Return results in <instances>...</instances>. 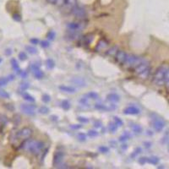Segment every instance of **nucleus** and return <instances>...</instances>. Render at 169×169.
I'll list each match as a JSON object with an SVG mask.
<instances>
[{
  "label": "nucleus",
  "mask_w": 169,
  "mask_h": 169,
  "mask_svg": "<svg viewBox=\"0 0 169 169\" xmlns=\"http://www.w3.org/2000/svg\"><path fill=\"white\" fill-rule=\"evenodd\" d=\"M31 42L32 44H38L39 40H38V39H36V38H33V39H31Z\"/></svg>",
  "instance_id": "obj_52"
},
{
  "label": "nucleus",
  "mask_w": 169,
  "mask_h": 169,
  "mask_svg": "<svg viewBox=\"0 0 169 169\" xmlns=\"http://www.w3.org/2000/svg\"><path fill=\"white\" fill-rule=\"evenodd\" d=\"M108 150H109V149L106 146H100L99 147V151L102 153H106V152H108Z\"/></svg>",
  "instance_id": "obj_45"
},
{
  "label": "nucleus",
  "mask_w": 169,
  "mask_h": 169,
  "mask_svg": "<svg viewBox=\"0 0 169 169\" xmlns=\"http://www.w3.org/2000/svg\"><path fill=\"white\" fill-rule=\"evenodd\" d=\"M59 90L61 91L66 92V93H75L76 91L75 88L73 86H68V85H60L59 86Z\"/></svg>",
  "instance_id": "obj_18"
},
{
  "label": "nucleus",
  "mask_w": 169,
  "mask_h": 169,
  "mask_svg": "<svg viewBox=\"0 0 169 169\" xmlns=\"http://www.w3.org/2000/svg\"><path fill=\"white\" fill-rule=\"evenodd\" d=\"M107 46H108V42H106V40L102 39V40H101L100 42H98V44L96 45V52L102 51V50L105 49Z\"/></svg>",
  "instance_id": "obj_17"
},
{
  "label": "nucleus",
  "mask_w": 169,
  "mask_h": 169,
  "mask_svg": "<svg viewBox=\"0 0 169 169\" xmlns=\"http://www.w3.org/2000/svg\"><path fill=\"white\" fill-rule=\"evenodd\" d=\"M70 128H73V129H79L81 128H82V125L81 124H76V125H70Z\"/></svg>",
  "instance_id": "obj_51"
},
{
  "label": "nucleus",
  "mask_w": 169,
  "mask_h": 169,
  "mask_svg": "<svg viewBox=\"0 0 169 169\" xmlns=\"http://www.w3.org/2000/svg\"><path fill=\"white\" fill-rule=\"evenodd\" d=\"M118 47L114 46V47H111L110 49H108V50L106 51V54L107 56H110V57H115V55H116V53H118Z\"/></svg>",
  "instance_id": "obj_21"
},
{
  "label": "nucleus",
  "mask_w": 169,
  "mask_h": 169,
  "mask_svg": "<svg viewBox=\"0 0 169 169\" xmlns=\"http://www.w3.org/2000/svg\"><path fill=\"white\" fill-rule=\"evenodd\" d=\"M140 110L135 106H128L124 110V113L127 115H137L140 114Z\"/></svg>",
  "instance_id": "obj_13"
},
{
  "label": "nucleus",
  "mask_w": 169,
  "mask_h": 169,
  "mask_svg": "<svg viewBox=\"0 0 169 169\" xmlns=\"http://www.w3.org/2000/svg\"><path fill=\"white\" fill-rule=\"evenodd\" d=\"M46 65H47V68L48 69H53L54 68V66H55V63H54V61H53V59H47V61H46Z\"/></svg>",
  "instance_id": "obj_25"
},
{
  "label": "nucleus",
  "mask_w": 169,
  "mask_h": 169,
  "mask_svg": "<svg viewBox=\"0 0 169 169\" xmlns=\"http://www.w3.org/2000/svg\"><path fill=\"white\" fill-rule=\"evenodd\" d=\"M31 71H32L34 76H35L37 80H41V79L43 78L44 73L40 69V66H39L38 64L33 63V64H31Z\"/></svg>",
  "instance_id": "obj_10"
},
{
  "label": "nucleus",
  "mask_w": 169,
  "mask_h": 169,
  "mask_svg": "<svg viewBox=\"0 0 169 169\" xmlns=\"http://www.w3.org/2000/svg\"><path fill=\"white\" fill-rule=\"evenodd\" d=\"M106 100L111 102H118L120 101V96L116 93H110L106 96Z\"/></svg>",
  "instance_id": "obj_16"
},
{
  "label": "nucleus",
  "mask_w": 169,
  "mask_h": 169,
  "mask_svg": "<svg viewBox=\"0 0 169 169\" xmlns=\"http://www.w3.org/2000/svg\"><path fill=\"white\" fill-rule=\"evenodd\" d=\"M25 49L27 50V52L31 54H35L37 53V48H35L34 47H31V46H26L25 47Z\"/></svg>",
  "instance_id": "obj_29"
},
{
  "label": "nucleus",
  "mask_w": 169,
  "mask_h": 169,
  "mask_svg": "<svg viewBox=\"0 0 169 169\" xmlns=\"http://www.w3.org/2000/svg\"><path fill=\"white\" fill-rule=\"evenodd\" d=\"M71 14L78 20H81V21H83L84 19L86 18V11L84 9V8L79 6V5H76L73 10L71 11Z\"/></svg>",
  "instance_id": "obj_7"
},
{
  "label": "nucleus",
  "mask_w": 169,
  "mask_h": 169,
  "mask_svg": "<svg viewBox=\"0 0 169 169\" xmlns=\"http://www.w3.org/2000/svg\"><path fill=\"white\" fill-rule=\"evenodd\" d=\"M132 129H133V131L135 133V134H140L141 132H142V128L140 126L139 124H133L132 126Z\"/></svg>",
  "instance_id": "obj_26"
},
{
  "label": "nucleus",
  "mask_w": 169,
  "mask_h": 169,
  "mask_svg": "<svg viewBox=\"0 0 169 169\" xmlns=\"http://www.w3.org/2000/svg\"><path fill=\"white\" fill-rule=\"evenodd\" d=\"M86 95H87L88 97L90 98L91 100H98V99H99V96H98V94L96 93V92L91 91V92H89V93L86 94Z\"/></svg>",
  "instance_id": "obj_27"
},
{
  "label": "nucleus",
  "mask_w": 169,
  "mask_h": 169,
  "mask_svg": "<svg viewBox=\"0 0 169 169\" xmlns=\"http://www.w3.org/2000/svg\"><path fill=\"white\" fill-rule=\"evenodd\" d=\"M134 70L136 73V75H139L141 79H146L150 74L151 68L147 60L144 59Z\"/></svg>",
  "instance_id": "obj_3"
},
{
  "label": "nucleus",
  "mask_w": 169,
  "mask_h": 169,
  "mask_svg": "<svg viewBox=\"0 0 169 169\" xmlns=\"http://www.w3.org/2000/svg\"><path fill=\"white\" fill-rule=\"evenodd\" d=\"M29 84L28 83H23V84H21V89L22 90H26L27 88H29Z\"/></svg>",
  "instance_id": "obj_48"
},
{
  "label": "nucleus",
  "mask_w": 169,
  "mask_h": 169,
  "mask_svg": "<svg viewBox=\"0 0 169 169\" xmlns=\"http://www.w3.org/2000/svg\"><path fill=\"white\" fill-rule=\"evenodd\" d=\"M78 139H79L80 141H85L86 140V135H85V134H83V133L78 134Z\"/></svg>",
  "instance_id": "obj_39"
},
{
  "label": "nucleus",
  "mask_w": 169,
  "mask_h": 169,
  "mask_svg": "<svg viewBox=\"0 0 169 169\" xmlns=\"http://www.w3.org/2000/svg\"><path fill=\"white\" fill-rule=\"evenodd\" d=\"M113 120H114V123L118 125V127L122 126L124 124V122L121 120V118H119L118 117H113Z\"/></svg>",
  "instance_id": "obj_34"
},
{
  "label": "nucleus",
  "mask_w": 169,
  "mask_h": 169,
  "mask_svg": "<svg viewBox=\"0 0 169 169\" xmlns=\"http://www.w3.org/2000/svg\"><path fill=\"white\" fill-rule=\"evenodd\" d=\"M139 163L141 164V165H144L145 163L147 162V157H140L139 160H138Z\"/></svg>",
  "instance_id": "obj_42"
},
{
  "label": "nucleus",
  "mask_w": 169,
  "mask_h": 169,
  "mask_svg": "<svg viewBox=\"0 0 169 169\" xmlns=\"http://www.w3.org/2000/svg\"><path fill=\"white\" fill-rule=\"evenodd\" d=\"M118 126L115 123H110L109 125H108L109 130H110V132H112V133H115V132L117 131V129H118Z\"/></svg>",
  "instance_id": "obj_31"
},
{
  "label": "nucleus",
  "mask_w": 169,
  "mask_h": 169,
  "mask_svg": "<svg viewBox=\"0 0 169 169\" xmlns=\"http://www.w3.org/2000/svg\"><path fill=\"white\" fill-rule=\"evenodd\" d=\"M168 150H169V149H168Z\"/></svg>",
  "instance_id": "obj_57"
},
{
  "label": "nucleus",
  "mask_w": 169,
  "mask_h": 169,
  "mask_svg": "<svg viewBox=\"0 0 169 169\" xmlns=\"http://www.w3.org/2000/svg\"><path fill=\"white\" fill-rule=\"evenodd\" d=\"M61 106L64 110H69L70 108V102L68 100H63L61 102Z\"/></svg>",
  "instance_id": "obj_28"
},
{
  "label": "nucleus",
  "mask_w": 169,
  "mask_h": 169,
  "mask_svg": "<svg viewBox=\"0 0 169 169\" xmlns=\"http://www.w3.org/2000/svg\"><path fill=\"white\" fill-rule=\"evenodd\" d=\"M55 37H56V34H55V32L53 31H49L48 32H47V37L49 39V40H51V41H53L54 38H55Z\"/></svg>",
  "instance_id": "obj_33"
},
{
  "label": "nucleus",
  "mask_w": 169,
  "mask_h": 169,
  "mask_svg": "<svg viewBox=\"0 0 169 169\" xmlns=\"http://www.w3.org/2000/svg\"><path fill=\"white\" fill-rule=\"evenodd\" d=\"M71 81H72L74 84H75L76 85H78V86H81V87L85 86V84H86L84 79H83V78H81V77H75V78H74Z\"/></svg>",
  "instance_id": "obj_19"
},
{
  "label": "nucleus",
  "mask_w": 169,
  "mask_h": 169,
  "mask_svg": "<svg viewBox=\"0 0 169 169\" xmlns=\"http://www.w3.org/2000/svg\"><path fill=\"white\" fill-rule=\"evenodd\" d=\"M67 27L71 32H78L83 28V25L79 22H71L67 25Z\"/></svg>",
  "instance_id": "obj_12"
},
{
  "label": "nucleus",
  "mask_w": 169,
  "mask_h": 169,
  "mask_svg": "<svg viewBox=\"0 0 169 169\" xmlns=\"http://www.w3.org/2000/svg\"><path fill=\"white\" fill-rule=\"evenodd\" d=\"M10 53H11L10 50H9V52H6V54H10Z\"/></svg>",
  "instance_id": "obj_55"
},
{
  "label": "nucleus",
  "mask_w": 169,
  "mask_h": 169,
  "mask_svg": "<svg viewBox=\"0 0 169 169\" xmlns=\"http://www.w3.org/2000/svg\"><path fill=\"white\" fill-rule=\"evenodd\" d=\"M21 76L22 78H25L26 76H27V74H26V72H25V71H22L21 73Z\"/></svg>",
  "instance_id": "obj_54"
},
{
  "label": "nucleus",
  "mask_w": 169,
  "mask_h": 169,
  "mask_svg": "<svg viewBox=\"0 0 169 169\" xmlns=\"http://www.w3.org/2000/svg\"><path fill=\"white\" fill-rule=\"evenodd\" d=\"M21 148H23L25 150L33 154V155H39L44 148V143L39 140H25L22 144Z\"/></svg>",
  "instance_id": "obj_1"
},
{
  "label": "nucleus",
  "mask_w": 169,
  "mask_h": 169,
  "mask_svg": "<svg viewBox=\"0 0 169 169\" xmlns=\"http://www.w3.org/2000/svg\"><path fill=\"white\" fill-rule=\"evenodd\" d=\"M127 58H128V54L124 51L123 50H118V53H116L115 55V59H116V62L121 65H124L127 60Z\"/></svg>",
  "instance_id": "obj_8"
},
{
  "label": "nucleus",
  "mask_w": 169,
  "mask_h": 169,
  "mask_svg": "<svg viewBox=\"0 0 169 169\" xmlns=\"http://www.w3.org/2000/svg\"><path fill=\"white\" fill-rule=\"evenodd\" d=\"M42 100L44 102H50V100H51V97H50V96H48V95H47V94H45V95H43L42 96Z\"/></svg>",
  "instance_id": "obj_40"
},
{
  "label": "nucleus",
  "mask_w": 169,
  "mask_h": 169,
  "mask_svg": "<svg viewBox=\"0 0 169 169\" xmlns=\"http://www.w3.org/2000/svg\"><path fill=\"white\" fill-rule=\"evenodd\" d=\"M63 157H64V153L63 151H57L54 156H53V166L54 167H59L63 162Z\"/></svg>",
  "instance_id": "obj_11"
},
{
  "label": "nucleus",
  "mask_w": 169,
  "mask_h": 169,
  "mask_svg": "<svg viewBox=\"0 0 169 169\" xmlns=\"http://www.w3.org/2000/svg\"><path fill=\"white\" fill-rule=\"evenodd\" d=\"M33 134V131L31 128H28V127H25V128H21V130H19L15 135V140H28L31 137Z\"/></svg>",
  "instance_id": "obj_5"
},
{
  "label": "nucleus",
  "mask_w": 169,
  "mask_h": 169,
  "mask_svg": "<svg viewBox=\"0 0 169 169\" xmlns=\"http://www.w3.org/2000/svg\"><path fill=\"white\" fill-rule=\"evenodd\" d=\"M94 107L100 111H109V110H114L116 108V106L113 104H103V103H96Z\"/></svg>",
  "instance_id": "obj_15"
},
{
  "label": "nucleus",
  "mask_w": 169,
  "mask_h": 169,
  "mask_svg": "<svg viewBox=\"0 0 169 169\" xmlns=\"http://www.w3.org/2000/svg\"><path fill=\"white\" fill-rule=\"evenodd\" d=\"M65 2H66V0H57L55 5H57L58 7H63Z\"/></svg>",
  "instance_id": "obj_41"
},
{
  "label": "nucleus",
  "mask_w": 169,
  "mask_h": 169,
  "mask_svg": "<svg viewBox=\"0 0 169 169\" xmlns=\"http://www.w3.org/2000/svg\"><path fill=\"white\" fill-rule=\"evenodd\" d=\"M76 5H78L77 4V0H66L64 5H63L62 8H63L64 10H67L68 12H70L71 13V11L73 10V9Z\"/></svg>",
  "instance_id": "obj_14"
},
{
  "label": "nucleus",
  "mask_w": 169,
  "mask_h": 169,
  "mask_svg": "<svg viewBox=\"0 0 169 169\" xmlns=\"http://www.w3.org/2000/svg\"><path fill=\"white\" fill-rule=\"evenodd\" d=\"M150 117H151V124L154 129L157 132L162 131L165 127V121L161 117H159L155 113H152Z\"/></svg>",
  "instance_id": "obj_6"
},
{
  "label": "nucleus",
  "mask_w": 169,
  "mask_h": 169,
  "mask_svg": "<svg viewBox=\"0 0 169 169\" xmlns=\"http://www.w3.org/2000/svg\"><path fill=\"white\" fill-rule=\"evenodd\" d=\"M87 134H88L90 137H96V136L98 135V133H97L96 130H89L88 133H87Z\"/></svg>",
  "instance_id": "obj_38"
},
{
  "label": "nucleus",
  "mask_w": 169,
  "mask_h": 169,
  "mask_svg": "<svg viewBox=\"0 0 169 169\" xmlns=\"http://www.w3.org/2000/svg\"><path fill=\"white\" fill-rule=\"evenodd\" d=\"M48 3H51V4H55L57 0H46Z\"/></svg>",
  "instance_id": "obj_53"
},
{
  "label": "nucleus",
  "mask_w": 169,
  "mask_h": 169,
  "mask_svg": "<svg viewBox=\"0 0 169 169\" xmlns=\"http://www.w3.org/2000/svg\"><path fill=\"white\" fill-rule=\"evenodd\" d=\"M21 109L22 112L27 115L33 116L36 112V106L29 105V104H22L21 106Z\"/></svg>",
  "instance_id": "obj_9"
},
{
  "label": "nucleus",
  "mask_w": 169,
  "mask_h": 169,
  "mask_svg": "<svg viewBox=\"0 0 169 169\" xmlns=\"http://www.w3.org/2000/svg\"><path fill=\"white\" fill-rule=\"evenodd\" d=\"M102 122L101 121H99V120H96L95 123H94V126H95V128H101L102 127Z\"/></svg>",
  "instance_id": "obj_49"
},
{
  "label": "nucleus",
  "mask_w": 169,
  "mask_h": 169,
  "mask_svg": "<svg viewBox=\"0 0 169 169\" xmlns=\"http://www.w3.org/2000/svg\"><path fill=\"white\" fill-rule=\"evenodd\" d=\"M23 97H24L25 100H26V101H28V102H35V98H34L32 96H31V95H29V94H27V93H24V94H23Z\"/></svg>",
  "instance_id": "obj_30"
},
{
  "label": "nucleus",
  "mask_w": 169,
  "mask_h": 169,
  "mask_svg": "<svg viewBox=\"0 0 169 169\" xmlns=\"http://www.w3.org/2000/svg\"><path fill=\"white\" fill-rule=\"evenodd\" d=\"M165 84L167 87L169 88V67H168L167 71H166V76H165Z\"/></svg>",
  "instance_id": "obj_36"
},
{
  "label": "nucleus",
  "mask_w": 169,
  "mask_h": 169,
  "mask_svg": "<svg viewBox=\"0 0 169 169\" xmlns=\"http://www.w3.org/2000/svg\"><path fill=\"white\" fill-rule=\"evenodd\" d=\"M19 58H20V59H21V60L24 61V60H25V59H27V56H26V54H25L24 52H22V53H20V54H19Z\"/></svg>",
  "instance_id": "obj_44"
},
{
  "label": "nucleus",
  "mask_w": 169,
  "mask_h": 169,
  "mask_svg": "<svg viewBox=\"0 0 169 169\" xmlns=\"http://www.w3.org/2000/svg\"><path fill=\"white\" fill-rule=\"evenodd\" d=\"M143 60H144V59H142L140 57H138V56H135L134 54L128 55L126 62H125V63L124 65L126 67L127 69H134Z\"/></svg>",
  "instance_id": "obj_4"
},
{
  "label": "nucleus",
  "mask_w": 169,
  "mask_h": 169,
  "mask_svg": "<svg viewBox=\"0 0 169 169\" xmlns=\"http://www.w3.org/2000/svg\"><path fill=\"white\" fill-rule=\"evenodd\" d=\"M9 94L7 92V91H5V90H0V97H2V98H9Z\"/></svg>",
  "instance_id": "obj_35"
},
{
  "label": "nucleus",
  "mask_w": 169,
  "mask_h": 169,
  "mask_svg": "<svg viewBox=\"0 0 169 169\" xmlns=\"http://www.w3.org/2000/svg\"><path fill=\"white\" fill-rule=\"evenodd\" d=\"M168 67L166 65H162L157 68L153 76V83L157 86H162L165 84V76Z\"/></svg>",
  "instance_id": "obj_2"
},
{
  "label": "nucleus",
  "mask_w": 169,
  "mask_h": 169,
  "mask_svg": "<svg viewBox=\"0 0 169 169\" xmlns=\"http://www.w3.org/2000/svg\"><path fill=\"white\" fill-rule=\"evenodd\" d=\"M49 45H50V43H49V42H47V41H42L41 42V46H42V47H43V48H46V47H49Z\"/></svg>",
  "instance_id": "obj_46"
},
{
  "label": "nucleus",
  "mask_w": 169,
  "mask_h": 169,
  "mask_svg": "<svg viewBox=\"0 0 169 169\" xmlns=\"http://www.w3.org/2000/svg\"><path fill=\"white\" fill-rule=\"evenodd\" d=\"M140 152H141V149H140V148H137V149L134 151V153L132 154V156H136V155L140 154Z\"/></svg>",
  "instance_id": "obj_50"
},
{
  "label": "nucleus",
  "mask_w": 169,
  "mask_h": 169,
  "mask_svg": "<svg viewBox=\"0 0 169 169\" xmlns=\"http://www.w3.org/2000/svg\"><path fill=\"white\" fill-rule=\"evenodd\" d=\"M13 18H14V20L16 21H21V15H19V14H15L14 15H13Z\"/></svg>",
  "instance_id": "obj_47"
},
{
  "label": "nucleus",
  "mask_w": 169,
  "mask_h": 169,
  "mask_svg": "<svg viewBox=\"0 0 169 169\" xmlns=\"http://www.w3.org/2000/svg\"><path fill=\"white\" fill-rule=\"evenodd\" d=\"M130 137H131V136H130V134H129L128 132H125L124 134H122V135L119 137V140H120L121 142H123V141H126V140H128Z\"/></svg>",
  "instance_id": "obj_32"
},
{
  "label": "nucleus",
  "mask_w": 169,
  "mask_h": 169,
  "mask_svg": "<svg viewBox=\"0 0 169 169\" xmlns=\"http://www.w3.org/2000/svg\"><path fill=\"white\" fill-rule=\"evenodd\" d=\"M11 64H12V68L14 69V70H15L17 74L21 75L22 70L21 69V68H20L19 64L17 63V61H16L15 59H11Z\"/></svg>",
  "instance_id": "obj_20"
},
{
  "label": "nucleus",
  "mask_w": 169,
  "mask_h": 169,
  "mask_svg": "<svg viewBox=\"0 0 169 169\" xmlns=\"http://www.w3.org/2000/svg\"><path fill=\"white\" fill-rule=\"evenodd\" d=\"M78 120L82 123V124H85V123H88L89 122V119L86 118H84V117H78Z\"/></svg>",
  "instance_id": "obj_43"
},
{
  "label": "nucleus",
  "mask_w": 169,
  "mask_h": 169,
  "mask_svg": "<svg viewBox=\"0 0 169 169\" xmlns=\"http://www.w3.org/2000/svg\"><path fill=\"white\" fill-rule=\"evenodd\" d=\"M1 62H2V59H0V63H1Z\"/></svg>",
  "instance_id": "obj_56"
},
{
  "label": "nucleus",
  "mask_w": 169,
  "mask_h": 169,
  "mask_svg": "<svg viewBox=\"0 0 169 169\" xmlns=\"http://www.w3.org/2000/svg\"><path fill=\"white\" fill-rule=\"evenodd\" d=\"M92 40H93V36L92 35H90V34L85 35V36L83 37V38H82V42L85 45H89L90 43H91Z\"/></svg>",
  "instance_id": "obj_22"
},
{
  "label": "nucleus",
  "mask_w": 169,
  "mask_h": 169,
  "mask_svg": "<svg viewBox=\"0 0 169 169\" xmlns=\"http://www.w3.org/2000/svg\"><path fill=\"white\" fill-rule=\"evenodd\" d=\"M48 112H49V109L45 106L40 107V109H39V112L42 113V114H47V113H48Z\"/></svg>",
  "instance_id": "obj_37"
},
{
  "label": "nucleus",
  "mask_w": 169,
  "mask_h": 169,
  "mask_svg": "<svg viewBox=\"0 0 169 169\" xmlns=\"http://www.w3.org/2000/svg\"><path fill=\"white\" fill-rule=\"evenodd\" d=\"M14 80V76L10 75L9 77H6V78H0V86L2 85H5L9 81Z\"/></svg>",
  "instance_id": "obj_23"
},
{
  "label": "nucleus",
  "mask_w": 169,
  "mask_h": 169,
  "mask_svg": "<svg viewBox=\"0 0 169 169\" xmlns=\"http://www.w3.org/2000/svg\"><path fill=\"white\" fill-rule=\"evenodd\" d=\"M147 162L153 164V165H156L159 162V158L156 156H150V157L147 158Z\"/></svg>",
  "instance_id": "obj_24"
}]
</instances>
